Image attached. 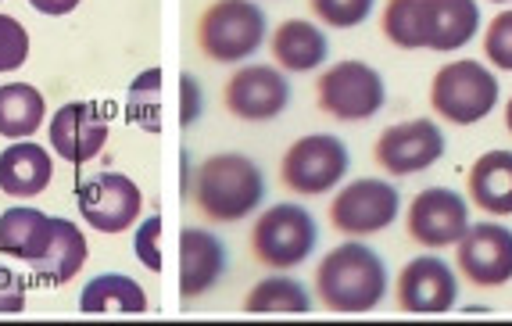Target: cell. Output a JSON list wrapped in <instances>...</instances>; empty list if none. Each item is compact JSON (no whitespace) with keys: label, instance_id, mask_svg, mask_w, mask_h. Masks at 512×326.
Masks as SVG:
<instances>
[{"label":"cell","instance_id":"obj_1","mask_svg":"<svg viewBox=\"0 0 512 326\" xmlns=\"http://www.w3.org/2000/svg\"><path fill=\"white\" fill-rule=\"evenodd\" d=\"M387 269L384 258L366 244H341L319 262L316 291L330 312H373L384 298Z\"/></svg>","mask_w":512,"mask_h":326},{"label":"cell","instance_id":"obj_2","mask_svg":"<svg viewBox=\"0 0 512 326\" xmlns=\"http://www.w3.org/2000/svg\"><path fill=\"white\" fill-rule=\"evenodd\" d=\"M265 201L262 169L248 155H212L194 172V205L212 223H237Z\"/></svg>","mask_w":512,"mask_h":326},{"label":"cell","instance_id":"obj_3","mask_svg":"<svg viewBox=\"0 0 512 326\" xmlns=\"http://www.w3.org/2000/svg\"><path fill=\"white\" fill-rule=\"evenodd\" d=\"M265 40V11L255 0H215L197 22V43L212 61H244Z\"/></svg>","mask_w":512,"mask_h":326},{"label":"cell","instance_id":"obj_4","mask_svg":"<svg viewBox=\"0 0 512 326\" xmlns=\"http://www.w3.org/2000/svg\"><path fill=\"white\" fill-rule=\"evenodd\" d=\"M319 244V226L316 219L305 212L301 205H283L265 208L258 215L255 230H251V251L262 266L269 269H291L301 266Z\"/></svg>","mask_w":512,"mask_h":326},{"label":"cell","instance_id":"obj_5","mask_svg":"<svg viewBox=\"0 0 512 326\" xmlns=\"http://www.w3.org/2000/svg\"><path fill=\"white\" fill-rule=\"evenodd\" d=\"M430 104L441 119L455 126H473L498 104V79L480 61H452L434 76Z\"/></svg>","mask_w":512,"mask_h":326},{"label":"cell","instance_id":"obj_6","mask_svg":"<svg viewBox=\"0 0 512 326\" xmlns=\"http://www.w3.org/2000/svg\"><path fill=\"white\" fill-rule=\"evenodd\" d=\"M348 165L351 155L344 140L333 133H316V137H301L287 147V155L280 162V180L301 198H312V194H326L337 187Z\"/></svg>","mask_w":512,"mask_h":326},{"label":"cell","instance_id":"obj_7","mask_svg":"<svg viewBox=\"0 0 512 326\" xmlns=\"http://www.w3.org/2000/svg\"><path fill=\"white\" fill-rule=\"evenodd\" d=\"M384 97V79L366 61L344 58L319 76V108L341 122L373 119L384 108Z\"/></svg>","mask_w":512,"mask_h":326},{"label":"cell","instance_id":"obj_8","mask_svg":"<svg viewBox=\"0 0 512 326\" xmlns=\"http://www.w3.org/2000/svg\"><path fill=\"white\" fill-rule=\"evenodd\" d=\"M402 198L398 190L384 180H355L330 201V219L341 233L351 237H366V233H380L398 219Z\"/></svg>","mask_w":512,"mask_h":326},{"label":"cell","instance_id":"obj_9","mask_svg":"<svg viewBox=\"0 0 512 326\" xmlns=\"http://www.w3.org/2000/svg\"><path fill=\"white\" fill-rule=\"evenodd\" d=\"M79 212L94 230L101 233H122L140 219V187L122 172H101L94 180H86L76 194Z\"/></svg>","mask_w":512,"mask_h":326},{"label":"cell","instance_id":"obj_10","mask_svg":"<svg viewBox=\"0 0 512 326\" xmlns=\"http://www.w3.org/2000/svg\"><path fill=\"white\" fill-rule=\"evenodd\" d=\"M459 273L473 287H505L512 280V230L502 223L466 226L459 237Z\"/></svg>","mask_w":512,"mask_h":326},{"label":"cell","instance_id":"obj_11","mask_svg":"<svg viewBox=\"0 0 512 326\" xmlns=\"http://www.w3.org/2000/svg\"><path fill=\"white\" fill-rule=\"evenodd\" d=\"M405 226L412 241L423 248H448V244H459V237L470 226V208L448 187L419 190L409 205Z\"/></svg>","mask_w":512,"mask_h":326},{"label":"cell","instance_id":"obj_12","mask_svg":"<svg viewBox=\"0 0 512 326\" xmlns=\"http://www.w3.org/2000/svg\"><path fill=\"white\" fill-rule=\"evenodd\" d=\"M373 155L376 165L391 176H412V172L430 169L444 155V133L430 119L398 122L380 133Z\"/></svg>","mask_w":512,"mask_h":326},{"label":"cell","instance_id":"obj_13","mask_svg":"<svg viewBox=\"0 0 512 326\" xmlns=\"http://www.w3.org/2000/svg\"><path fill=\"white\" fill-rule=\"evenodd\" d=\"M230 115L244 122H269L291 104V83L280 69L273 65H244L240 72H233V79L226 83L222 94Z\"/></svg>","mask_w":512,"mask_h":326},{"label":"cell","instance_id":"obj_14","mask_svg":"<svg viewBox=\"0 0 512 326\" xmlns=\"http://www.w3.org/2000/svg\"><path fill=\"white\" fill-rule=\"evenodd\" d=\"M459 301V280L444 258H412L398 276L402 312H452Z\"/></svg>","mask_w":512,"mask_h":326},{"label":"cell","instance_id":"obj_15","mask_svg":"<svg viewBox=\"0 0 512 326\" xmlns=\"http://www.w3.org/2000/svg\"><path fill=\"white\" fill-rule=\"evenodd\" d=\"M51 144L58 158H65L69 165H86L108 144V119L90 101L61 104L58 115L51 119Z\"/></svg>","mask_w":512,"mask_h":326},{"label":"cell","instance_id":"obj_16","mask_svg":"<svg viewBox=\"0 0 512 326\" xmlns=\"http://www.w3.org/2000/svg\"><path fill=\"white\" fill-rule=\"evenodd\" d=\"M226 273V248L208 230H183L180 233V291L183 298L208 294Z\"/></svg>","mask_w":512,"mask_h":326},{"label":"cell","instance_id":"obj_17","mask_svg":"<svg viewBox=\"0 0 512 326\" xmlns=\"http://www.w3.org/2000/svg\"><path fill=\"white\" fill-rule=\"evenodd\" d=\"M480 29L477 0H423V36L430 51H459Z\"/></svg>","mask_w":512,"mask_h":326},{"label":"cell","instance_id":"obj_18","mask_svg":"<svg viewBox=\"0 0 512 326\" xmlns=\"http://www.w3.org/2000/svg\"><path fill=\"white\" fill-rule=\"evenodd\" d=\"M54 162L40 144H11L0 151V190L15 201L36 198L51 183Z\"/></svg>","mask_w":512,"mask_h":326},{"label":"cell","instance_id":"obj_19","mask_svg":"<svg viewBox=\"0 0 512 326\" xmlns=\"http://www.w3.org/2000/svg\"><path fill=\"white\" fill-rule=\"evenodd\" d=\"M54 237V219L40 208H8L0 215V251H8L11 258H22L33 266L36 258L47 251Z\"/></svg>","mask_w":512,"mask_h":326},{"label":"cell","instance_id":"obj_20","mask_svg":"<svg viewBox=\"0 0 512 326\" xmlns=\"http://www.w3.org/2000/svg\"><path fill=\"white\" fill-rule=\"evenodd\" d=\"M86 258H90V248H86L83 230L76 223H69V219H54V237L47 244V251L33 262V269L40 280L61 287L76 280L79 269L86 266Z\"/></svg>","mask_w":512,"mask_h":326},{"label":"cell","instance_id":"obj_21","mask_svg":"<svg viewBox=\"0 0 512 326\" xmlns=\"http://www.w3.org/2000/svg\"><path fill=\"white\" fill-rule=\"evenodd\" d=\"M470 198L491 215H512V151H487L473 162Z\"/></svg>","mask_w":512,"mask_h":326},{"label":"cell","instance_id":"obj_22","mask_svg":"<svg viewBox=\"0 0 512 326\" xmlns=\"http://www.w3.org/2000/svg\"><path fill=\"white\" fill-rule=\"evenodd\" d=\"M273 58L287 72H312L326 61V36L305 18H287L273 36Z\"/></svg>","mask_w":512,"mask_h":326},{"label":"cell","instance_id":"obj_23","mask_svg":"<svg viewBox=\"0 0 512 326\" xmlns=\"http://www.w3.org/2000/svg\"><path fill=\"white\" fill-rule=\"evenodd\" d=\"M79 309L83 312H126V316H144L147 294L133 276L122 273H101L79 294Z\"/></svg>","mask_w":512,"mask_h":326},{"label":"cell","instance_id":"obj_24","mask_svg":"<svg viewBox=\"0 0 512 326\" xmlns=\"http://www.w3.org/2000/svg\"><path fill=\"white\" fill-rule=\"evenodd\" d=\"M47 104L43 94L29 83H8L0 86V137L26 140L43 126Z\"/></svg>","mask_w":512,"mask_h":326},{"label":"cell","instance_id":"obj_25","mask_svg":"<svg viewBox=\"0 0 512 326\" xmlns=\"http://www.w3.org/2000/svg\"><path fill=\"white\" fill-rule=\"evenodd\" d=\"M244 305H248V312H308L312 298H308L305 284L294 276H269V280L255 284Z\"/></svg>","mask_w":512,"mask_h":326},{"label":"cell","instance_id":"obj_26","mask_svg":"<svg viewBox=\"0 0 512 326\" xmlns=\"http://www.w3.org/2000/svg\"><path fill=\"white\" fill-rule=\"evenodd\" d=\"M384 33L402 51L427 47V36H423V0H387Z\"/></svg>","mask_w":512,"mask_h":326},{"label":"cell","instance_id":"obj_27","mask_svg":"<svg viewBox=\"0 0 512 326\" xmlns=\"http://www.w3.org/2000/svg\"><path fill=\"white\" fill-rule=\"evenodd\" d=\"M308 4L330 29H355L373 15V0H308Z\"/></svg>","mask_w":512,"mask_h":326},{"label":"cell","instance_id":"obj_28","mask_svg":"<svg viewBox=\"0 0 512 326\" xmlns=\"http://www.w3.org/2000/svg\"><path fill=\"white\" fill-rule=\"evenodd\" d=\"M29 58V29L11 15H0V72L22 69Z\"/></svg>","mask_w":512,"mask_h":326},{"label":"cell","instance_id":"obj_29","mask_svg":"<svg viewBox=\"0 0 512 326\" xmlns=\"http://www.w3.org/2000/svg\"><path fill=\"white\" fill-rule=\"evenodd\" d=\"M484 54L487 61H495L498 69L512 72V11H502L498 18H491L484 36Z\"/></svg>","mask_w":512,"mask_h":326},{"label":"cell","instance_id":"obj_30","mask_svg":"<svg viewBox=\"0 0 512 326\" xmlns=\"http://www.w3.org/2000/svg\"><path fill=\"white\" fill-rule=\"evenodd\" d=\"M158 237H162V215H147L144 226L137 230V255L151 273H162V248H158Z\"/></svg>","mask_w":512,"mask_h":326},{"label":"cell","instance_id":"obj_31","mask_svg":"<svg viewBox=\"0 0 512 326\" xmlns=\"http://www.w3.org/2000/svg\"><path fill=\"white\" fill-rule=\"evenodd\" d=\"M26 309V280L15 269L0 266V316H15Z\"/></svg>","mask_w":512,"mask_h":326},{"label":"cell","instance_id":"obj_32","mask_svg":"<svg viewBox=\"0 0 512 326\" xmlns=\"http://www.w3.org/2000/svg\"><path fill=\"white\" fill-rule=\"evenodd\" d=\"M183 83V126H194L197 122V115H201V90H197V83H194V76H183L180 79Z\"/></svg>","mask_w":512,"mask_h":326},{"label":"cell","instance_id":"obj_33","mask_svg":"<svg viewBox=\"0 0 512 326\" xmlns=\"http://www.w3.org/2000/svg\"><path fill=\"white\" fill-rule=\"evenodd\" d=\"M40 15H69V11L79 8V0H29Z\"/></svg>","mask_w":512,"mask_h":326},{"label":"cell","instance_id":"obj_34","mask_svg":"<svg viewBox=\"0 0 512 326\" xmlns=\"http://www.w3.org/2000/svg\"><path fill=\"white\" fill-rule=\"evenodd\" d=\"M505 126H509V133H512V101H509V108H505Z\"/></svg>","mask_w":512,"mask_h":326},{"label":"cell","instance_id":"obj_35","mask_svg":"<svg viewBox=\"0 0 512 326\" xmlns=\"http://www.w3.org/2000/svg\"><path fill=\"white\" fill-rule=\"evenodd\" d=\"M495 4H512V0H495Z\"/></svg>","mask_w":512,"mask_h":326}]
</instances>
